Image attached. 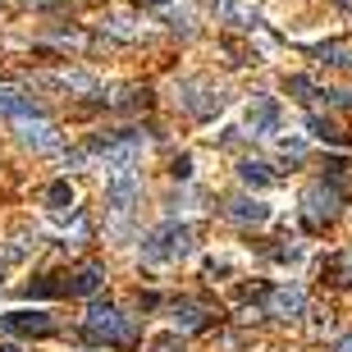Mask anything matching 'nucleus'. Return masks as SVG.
Here are the masks:
<instances>
[{"instance_id": "1", "label": "nucleus", "mask_w": 352, "mask_h": 352, "mask_svg": "<svg viewBox=\"0 0 352 352\" xmlns=\"http://www.w3.org/2000/svg\"><path fill=\"white\" fill-rule=\"evenodd\" d=\"M188 252H192V229L179 224V220L156 224V229L142 238V261L146 265H174V261H183Z\"/></svg>"}, {"instance_id": "2", "label": "nucleus", "mask_w": 352, "mask_h": 352, "mask_svg": "<svg viewBox=\"0 0 352 352\" xmlns=\"http://www.w3.org/2000/svg\"><path fill=\"white\" fill-rule=\"evenodd\" d=\"M138 197H142V174L133 170V165H119V170L105 174V210H110V220L115 229H124L138 206Z\"/></svg>"}, {"instance_id": "3", "label": "nucleus", "mask_w": 352, "mask_h": 352, "mask_svg": "<svg viewBox=\"0 0 352 352\" xmlns=\"http://www.w3.org/2000/svg\"><path fill=\"white\" fill-rule=\"evenodd\" d=\"M82 329H87L91 343H133L138 339V320L133 316H124L119 307H110V302H96V307H87V320H82Z\"/></svg>"}, {"instance_id": "4", "label": "nucleus", "mask_w": 352, "mask_h": 352, "mask_svg": "<svg viewBox=\"0 0 352 352\" xmlns=\"http://www.w3.org/2000/svg\"><path fill=\"white\" fill-rule=\"evenodd\" d=\"M302 206H307V215H311L316 224H329L334 215H339V206H343L339 183H325V179L307 183V188H302Z\"/></svg>"}, {"instance_id": "5", "label": "nucleus", "mask_w": 352, "mask_h": 352, "mask_svg": "<svg viewBox=\"0 0 352 352\" xmlns=\"http://www.w3.org/2000/svg\"><path fill=\"white\" fill-rule=\"evenodd\" d=\"M14 138H19V146H28V151H55V146H60L55 124H51V119H41V115L14 119Z\"/></svg>"}, {"instance_id": "6", "label": "nucleus", "mask_w": 352, "mask_h": 352, "mask_svg": "<svg viewBox=\"0 0 352 352\" xmlns=\"http://www.w3.org/2000/svg\"><path fill=\"white\" fill-rule=\"evenodd\" d=\"M279 101L274 96H252L248 115H243V129L252 133V138H279Z\"/></svg>"}, {"instance_id": "7", "label": "nucleus", "mask_w": 352, "mask_h": 352, "mask_svg": "<svg viewBox=\"0 0 352 352\" xmlns=\"http://www.w3.org/2000/svg\"><path fill=\"white\" fill-rule=\"evenodd\" d=\"M37 82L51 91H65V96H91V91L101 87L87 69H46V74H37Z\"/></svg>"}, {"instance_id": "8", "label": "nucleus", "mask_w": 352, "mask_h": 352, "mask_svg": "<svg viewBox=\"0 0 352 352\" xmlns=\"http://www.w3.org/2000/svg\"><path fill=\"white\" fill-rule=\"evenodd\" d=\"M210 10H215L220 23L238 28V32H256V28H261V10H256L252 0H210Z\"/></svg>"}, {"instance_id": "9", "label": "nucleus", "mask_w": 352, "mask_h": 352, "mask_svg": "<svg viewBox=\"0 0 352 352\" xmlns=\"http://www.w3.org/2000/svg\"><path fill=\"white\" fill-rule=\"evenodd\" d=\"M0 329H5V334H51L55 320L41 311V307H32V311H28V307H19V311H5V316H0Z\"/></svg>"}, {"instance_id": "10", "label": "nucleus", "mask_w": 352, "mask_h": 352, "mask_svg": "<svg viewBox=\"0 0 352 352\" xmlns=\"http://www.w3.org/2000/svg\"><path fill=\"white\" fill-rule=\"evenodd\" d=\"M265 311H270L274 320H298V316L307 311V293H302L298 284H284V288H274L270 298H265Z\"/></svg>"}, {"instance_id": "11", "label": "nucleus", "mask_w": 352, "mask_h": 352, "mask_svg": "<svg viewBox=\"0 0 352 352\" xmlns=\"http://www.w3.org/2000/svg\"><path fill=\"white\" fill-rule=\"evenodd\" d=\"M0 115L5 119H28V115H37V105H32V96H28L23 87L0 82Z\"/></svg>"}, {"instance_id": "12", "label": "nucleus", "mask_w": 352, "mask_h": 352, "mask_svg": "<svg viewBox=\"0 0 352 352\" xmlns=\"http://www.w3.org/2000/svg\"><path fill=\"white\" fill-rule=\"evenodd\" d=\"M229 220L234 224H265L270 220V206H265L261 197H234L229 201Z\"/></svg>"}, {"instance_id": "13", "label": "nucleus", "mask_w": 352, "mask_h": 352, "mask_svg": "<svg viewBox=\"0 0 352 352\" xmlns=\"http://www.w3.org/2000/svg\"><path fill=\"white\" fill-rule=\"evenodd\" d=\"M101 284H105V270L96 261H87V265H78V270H74L69 293H74V298H91V293H101Z\"/></svg>"}, {"instance_id": "14", "label": "nucleus", "mask_w": 352, "mask_h": 352, "mask_svg": "<svg viewBox=\"0 0 352 352\" xmlns=\"http://www.w3.org/2000/svg\"><path fill=\"white\" fill-rule=\"evenodd\" d=\"M46 206H51L55 220L74 215V183H69V179H55L51 188H46Z\"/></svg>"}, {"instance_id": "15", "label": "nucleus", "mask_w": 352, "mask_h": 352, "mask_svg": "<svg viewBox=\"0 0 352 352\" xmlns=\"http://www.w3.org/2000/svg\"><path fill=\"white\" fill-rule=\"evenodd\" d=\"M238 179L248 183V188H274L279 174H274L265 160H243V165H238Z\"/></svg>"}, {"instance_id": "16", "label": "nucleus", "mask_w": 352, "mask_h": 352, "mask_svg": "<svg viewBox=\"0 0 352 352\" xmlns=\"http://www.w3.org/2000/svg\"><path fill=\"white\" fill-rule=\"evenodd\" d=\"M170 325L183 329V334H188V329H201V325H206V311L192 307V302H174V307H170Z\"/></svg>"}, {"instance_id": "17", "label": "nucleus", "mask_w": 352, "mask_h": 352, "mask_svg": "<svg viewBox=\"0 0 352 352\" xmlns=\"http://www.w3.org/2000/svg\"><path fill=\"white\" fill-rule=\"evenodd\" d=\"M105 32L119 37V41H138V37H142V28L133 23L129 14H105Z\"/></svg>"}, {"instance_id": "18", "label": "nucleus", "mask_w": 352, "mask_h": 352, "mask_svg": "<svg viewBox=\"0 0 352 352\" xmlns=\"http://www.w3.org/2000/svg\"><path fill=\"white\" fill-rule=\"evenodd\" d=\"M316 55H320L325 65H334V69H348V65H352V51H348V46H339V41H329V46H316Z\"/></svg>"}, {"instance_id": "19", "label": "nucleus", "mask_w": 352, "mask_h": 352, "mask_svg": "<svg viewBox=\"0 0 352 352\" xmlns=\"http://www.w3.org/2000/svg\"><path fill=\"white\" fill-rule=\"evenodd\" d=\"M284 91H288V96H298V101H307L316 87H311V78H307V74H293V78L284 82Z\"/></svg>"}, {"instance_id": "20", "label": "nucleus", "mask_w": 352, "mask_h": 352, "mask_svg": "<svg viewBox=\"0 0 352 352\" xmlns=\"http://www.w3.org/2000/svg\"><path fill=\"white\" fill-rule=\"evenodd\" d=\"M307 129H311V138H320V142H334V146H339L343 142V138H339V133H334V129H329V124H325V119H307Z\"/></svg>"}, {"instance_id": "21", "label": "nucleus", "mask_w": 352, "mask_h": 352, "mask_svg": "<svg viewBox=\"0 0 352 352\" xmlns=\"http://www.w3.org/2000/svg\"><path fill=\"white\" fill-rule=\"evenodd\" d=\"M320 96H325V105H334V110H352V91L329 87V91H320Z\"/></svg>"}, {"instance_id": "22", "label": "nucleus", "mask_w": 352, "mask_h": 352, "mask_svg": "<svg viewBox=\"0 0 352 352\" xmlns=\"http://www.w3.org/2000/svg\"><path fill=\"white\" fill-rule=\"evenodd\" d=\"M279 151H284V156H293V160H298L302 151H307V142H302L298 133H288V138H279Z\"/></svg>"}, {"instance_id": "23", "label": "nucleus", "mask_w": 352, "mask_h": 352, "mask_svg": "<svg viewBox=\"0 0 352 352\" xmlns=\"http://www.w3.org/2000/svg\"><path fill=\"white\" fill-rule=\"evenodd\" d=\"M151 352H183V334H160L151 343Z\"/></svg>"}, {"instance_id": "24", "label": "nucleus", "mask_w": 352, "mask_h": 352, "mask_svg": "<svg viewBox=\"0 0 352 352\" xmlns=\"http://www.w3.org/2000/svg\"><path fill=\"white\" fill-rule=\"evenodd\" d=\"M229 270H234L229 256H206V274H229Z\"/></svg>"}, {"instance_id": "25", "label": "nucleus", "mask_w": 352, "mask_h": 352, "mask_svg": "<svg viewBox=\"0 0 352 352\" xmlns=\"http://www.w3.org/2000/svg\"><path fill=\"white\" fill-rule=\"evenodd\" d=\"M174 179H192V156H179V160H174Z\"/></svg>"}, {"instance_id": "26", "label": "nucleus", "mask_w": 352, "mask_h": 352, "mask_svg": "<svg viewBox=\"0 0 352 352\" xmlns=\"http://www.w3.org/2000/svg\"><path fill=\"white\" fill-rule=\"evenodd\" d=\"M0 352H23V348H19V343H0Z\"/></svg>"}, {"instance_id": "27", "label": "nucleus", "mask_w": 352, "mask_h": 352, "mask_svg": "<svg viewBox=\"0 0 352 352\" xmlns=\"http://www.w3.org/2000/svg\"><path fill=\"white\" fill-rule=\"evenodd\" d=\"M339 352H352V334H348V339H343V343H339Z\"/></svg>"}, {"instance_id": "28", "label": "nucleus", "mask_w": 352, "mask_h": 352, "mask_svg": "<svg viewBox=\"0 0 352 352\" xmlns=\"http://www.w3.org/2000/svg\"><path fill=\"white\" fill-rule=\"evenodd\" d=\"M28 5H51V0H28Z\"/></svg>"}, {"instance_id": "29", "label": "nucleus", "mask_w": 352, "mask_h": 352, "mask_svg": "<svg viewBox=\"0 0 352 352\" xmlns=\"http://www.w3.org/2000/svg\"><path fill=\"white\" fill-rule=\"evenodd\" d=\"M156 5H165V0H156Z\"/></svg>"}]
</instances>
